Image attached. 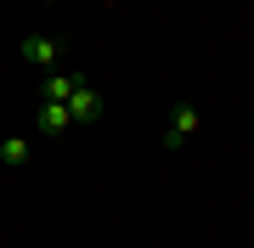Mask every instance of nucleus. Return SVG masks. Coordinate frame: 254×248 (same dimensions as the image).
Instances as JSON below:
<instances>
[{"label": "nucleus", "instance_id": "nucleus-7", "mask_svg": "<svg viewBox=\"0 0 254 248\" xmlns=\"http://www.w3.org/2000/svg\"><path fill=\"white\" fill-rule=\"evenodd\" d=\"M46 6H57V0H46Z\"/></svg>", "mask_w": 254, "mask_h": 248}, {"label": "nucleus", "instance_id": "nucleus-6", "mask_svg": "<svg viewBox=\"0 0 254 248\" xmlns=\"http://www.w3.org/2000/svg\"><path fill=\"white\" fill-rule=\"evenodd\" d=\"M28 152H34V147H28L23 136H6V141H0V164H11V169H23Z\"/></svg>", "mask_w": 254, "mask_h": 248}, {"label": "nucleus", "instance_id": "nucleus-3", "mask_svg": "<svg viewBox=\"0 0 254 248\" xmlns=\"http://www.w3.org/2000/svg\"><path fill=\"white\" fill-rule=\"evenodd\" d=\"M68 113H73V124H96L102 119V96L91 91V79H79V91L68 96Z\"/></svg>", "mask_w": 254, "mask_h": 248}, {"label": "nucleus", "instance_id": "nucleus-4", "mask_svg": "<svg viewBox=\"0 0 254 248\" xmlns=\"http://www.w3.org/2000/svg\"><path fill=\"white\" fill-rule=\"evenodd\" d=\"M79 79H85V74H68V68H51V74H46V101H68L73 91H79Z\"/></svg>", "mask_w": 254, "mask_h": 248}, {"label": "nucleus", "instance_id": "nucleus-2", "mask_svg": "<svg viewBox=\"0 0 254 248\" xmlns=\"http://www.w3.org/2000/svg\"><path fill=\"white\" fill-rule=\"evenodd\" d=\"M17 51H23V62L46 68V74L57 68V56H63V51H57V40H51V34H23V40H17Z\"/></svg>", "mask_w": 254, "mask_h": 248}, {"label": "nucleus", "instance_id": "nucleus-1", "mask_svg": "<svg viewBox=\"0 0 254 248\" xmlns=\"http://www.w3.org/2000/svg\"><path fill=\"white\" fill-rule=\"evenodd\" d=\"M198 124H203L198 101H175V107H170V130H164V147H181V141H192V136H198Z\"/></svg>", "mask_w": 254, "mask_h": 248}, {"label": "nucleus", "instance_id": "nucleus-5", "mask_svg": "<svg viewBox=\"0 0 254 248\" xmlns=\"http://www.w3.org/2000/svg\"><path fill=\"white\" fill-rule=\"evenodd\" d=\"M68 124H73L68 101H40V130H46V136H63Z\"/></svg>", "mask_w": 254, "mask_h": 248}]
</instances>
